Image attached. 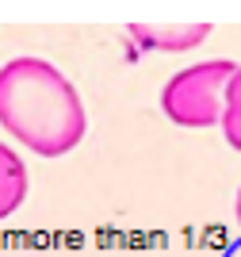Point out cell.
Returning <instances> with one entry per match:
<instances>
[{
    "label": "cell",
    "instance_id": "5b68a950",
    "mask_svg": "<svg viewBox=\"0 0 241 257\" xmlns=\"http://www.w3.org/2000/svg\"><path fill=\"white\" fill-rule=\"evenodd\" d=\"M222 135L230 142L233 150H241V65L237 73L230 77V85H226V104H222Z\"/></svg>",
    "mask_w": 241,
    "mask_h": 257
},
{
    "label": "cell",
    "instance_id": "8992f818",
    "mask_svg": "<svg viewBox=\"0 0 241 257\" xmlns=\"http://www.w3.org/2000/svg\"><path fill=\"white\" fill-rule=\"evenodd\" d=\"M237 223H241V192H237Z\"/></svg>",
    "mask_w": 241,
    "mask_h": 257
},
{
    "label": "cell",
    "instance_id": "277c9868",
    "mask_svg": "<svg viewBox=\"0 0 241 257\" xmlns=\"http://www.w3.org/2000/svg\"><path fill=\"white\" fill-rule=\"evenodd\" d=\"M27 196V165L12 146L0 142V219H8Z\"/></svg>",
    "mask_w": 241,
    "mask_h": 257
},
{
    "label": "cell",
    "instance_id": "6da1fadb",
    "mask_svg": "<svg viewBox=\"0 0 241 257\" xmlns=\"http://www.w3.org/2000/svg\"><path fill=\"white\" fill-rule=\"evenodd\" d=\"M0 127L31 154L62 158L84 139L81 92L46 58H12L0 65Z\"/></svg>",
    "mask_w": 241,
    "mask_h": 257
},
{
    "label": "cell",
    "instance_id": "3957f363",
    "mask_svg": "<svg viewBox=\"0 0 241 257\" xmlns=\"http://www.w3.org/2000/svg\"><path fill=\"white\" fill-rule=\"evenodd\" d=\"M130 35H134L142 46H149V50H165V54H180V50H191V46H199L203 39L210 35L207 23H134L130 27Z\"/></svg>",
    "mask_w": 241,
    "mask_h": 257
},
{
    "label": "cell",
    "instance_id": "7a4b0ae2",
    "mask_svg": "<svg viewBox=\"0 0 241 257\" xmlns=\"http://www.w3.org/2000/svg\"><path fill=\"white\" fill-rule=\"evenodd\" d=\"M237 73V62L230 58H210V62L188 65L180 73L168 77L165 92H161V107L176 127H214L222 123V104H226V85Z\"/></svg>",
    "mask_w": 241,
    "mask_h": 257
}]
</instances>
